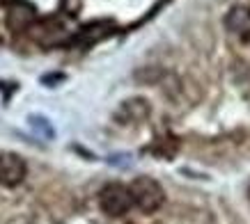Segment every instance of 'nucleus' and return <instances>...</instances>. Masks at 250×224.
Instances as JSON below:
<instances>
[{"label":"nucleus","mask_w":250,"mask_h":224,"mask_svg":"<svg viewBox=\"0 0 250 224\" xmlns=\"http://www.w3.org/2000/svg\"><path fill=\"white\" fill-rule=\"evenodd\" d=\"M149 114V103L145 98H131V101H124L117 110V119L120 121H143L145 117Z\"/></svg>","instance_id":"nucleus-5"},{"label":"nucleus","mask_w":250,"mask_h":224,"mask_svg":"<svg viewBox=\"0 0 250 224\" xmlns=\"http://www.w3.org/2000/svg\"><path fill=\"white\" fill-rule=\"evenodd\" d=\"M133 206L143 210V213H156V210L166 204V190L159 181L149 179V176H138L136 181H131L129 186Z\"/></svg>","instance_id":"nucleus-1"},{"label":"nucleus","mask_w":250,"mask_h":224,"mask_svg":"<svg viewBox=\"0 0 250 224\" xmlns=\"http://www.w3.org/2000/svg\"><path fill=\"white\" fill-rule=\"evenodd\" d=\"M228 30L239 35L241 39H250V7L248 5H236L225 19Z\"/></svg>","instance_id":"nucleus-4"},{"label":"nucleus","mask_w":250,"mask_h":224,"mask_svg":"<svg viewBox=\"0 0 250 224\" xmlns=\"http://www.w3.org/2000/svg\"><path fill=\"white\" fill-rule=\"evenodd\" d=\"M28 165L19 153L2 151L0 153V186L2 187H16L25 181Z\"/></svg>","instance_id":"nucleus-3"},{"label":"nucleus","mask_w":250,"mask_h":224,"mask_svg":"<svg viewBox=\"0 0 250 224\" xmlns=\"http://www.w3.org/2000/svg\"><path fill=\"white\" fill-rule=\"evenodd\" d=\"M7 21L14 30H23V28H28L32 23V9L28 7V5H23V2H14V5L9 7Z\"/></svg>","instance_id":"nucleus-6"},{"label":"nucleus","mask_w":250,"mask_h":224,"mask_svg":"<svg viewBox=\"0 0 250 224\" xmlns=\"http://www.w3.org/2000/svg\"><path fill=\"white\" fill-rule=\"evenodd\" d=\"M99 206L110 217L126 215L131 210V206H133L129 186H122V183H108V186H104L101 192H99Z\"/></svg>","instance_id":"nucleus-2"}]
</instances>
